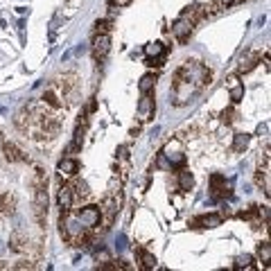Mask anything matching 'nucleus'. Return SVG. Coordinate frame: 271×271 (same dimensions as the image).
Wrapping results in <instances>:
<instances>
[{"label": "nucleus", "mask_w": 271, "mask_h": 271, "mask_svg": "<svg viewBox=\"0 0 271 271\" xmlns=\"http://www.w3.org/2000/svg\"><path fill=\"white\" fill-rule=\"evenodd\" d=\"M210 84V72L199 64H185L183 68H179L174 75V86H172V95H174V104H185L190 100V95H195L201 86Z\"/></svg>", "instance_id": "nucleus-1"}, {"label": "nucleus", "mask_w": 271, "mask_h": 271, "mask_svg": "<svg viewBox=\"0 0 271 271\" xmlns=\"http://www.w3.org/2000/svg\"><path fill=\"white\" fill-rule=\"evenodd\" d=\"M34 199H32V215H34L36 224L39 226H45V219H47V179L43 174V170H36V177H34Z\"/></svg>", "instance_id": "nucleus-2"}, {"label": "nucleus", "mask_w": 271, "mask_h": 271, "mask_svg": "<svg viewBox=\"0 0 271 271\" xmlns=\"http://www.w3.org/2000/svg\"><path fill=\"white\" fill-rule=\"evenodd\" d=\"M197 16H199V9H197V7H188V9L177 18V23L172 25V32H174L181 41H185V36H188L190 32H192V27H195Z\"/></svg>", "instance_id": "nucleus-3"}, {"label": "nucleus", "mask_w": 271, "mask_h": 271, "mask_svg": "<svg viewBox=\"0 0 271 271\" xmlns=\"http://www.w3.org/2000/svg\"><path fill=\"white\" fill-rule=\"evenodd\" d=\"M59 89H61V95L68 104H75L77 97H79V84H77V75L75 72H68L59 79Z\"/></svg>", "instance_id": "nucleus-4"}, {"label": "nucleus", "mask_w": 271, "mask_h": 271, "mask_svg": "<svg viewBox=\"0 0 271 271\" xmlns=\"http://www.w3.org/2000/svg\"><path fill=\"white\" fill-rule=\"evenodd\" d=\"M109 50H111V36L104 34V32H95V36H93V57H95V61L102 64V61L106 59Z\"/></svg>", "instance_id": "nucleus-5"}, {"label": "nucleus", "mask_w": 271, "mask_h": 271, "mask_svg": "<svg viewBox=\"0 0 271 271\" xmlns=\"http://www.w3.org/2000/svg\"><path fill=\"white\" fill-rule=\"evenodd\" d=\"M36 120H39V127H41V131L47 136V138H54V136L59 134L61 122L57 115H52V113H39Z\"/></svg>", "instance_id": "nucleus-6"}, {"label": "nucleus", "mask_w": 271, "mask_h": 271, "mask_svg": "<svg viewBox=\"0 0 271 271\" xmlns=\"http://www.w3.org/2000/svg\"><path fill=\"white\" fill-rule=\"evenodd\" d=\"M118 206H120V201L113 195H109L104 199V203H102V208H100L102 217H104V228H111L113 219H115V212H118Z\"/></svg>", "instance_id": "nucleus-7"}, {"label": "nucleus", "mask_w": 271, "mask_h": 271, "mask_svg": "<svg viewBox=\"0 0 271 271\" xmlns=\"http://www.w3.org/2000/svg\"><path fill=\"white\" fill-rule=\"evenodd\" d=\"M100 217H102V212L97 206H86L79 212V222H82L86 228H93V226L100 224Z\"/></svg>", "instance_id": "nucleus-8"}, {"label": "nucleus", "mask_w": 271, "mask_h": 271, "mask_svg": "<svg viewBox=\"0 0 271 271\" xmlns=\"http://www.w3.org/2000/svg\"><path fill=\"white\" fill-rule=\"evenodd\" d=\"M154 97H152V90L149 93H142L140 102H138V115H140V120L145 122V120H152L154 115Z\"/></svg>", "instance_id": "nucleus-9"}, {"label": "nucleus", "mask_w": 271, "mask_h": 271, "mask_svg": "<svg viewBox=\"0 0 271 271\" xmlns=\"http://www.w3.org/2000/svg\"><path fill=\"white\" fill-rule=\"evenodd\" d=\"M32 115H34V106H23L21 111L16 113V118H14V124H16L18 131H27V127L32 124Z\"/></svg>", "instance_id": "nucleus-10"}, {"label": "nucleus", "mask_w": 271, "mask_h": 271, "mask_svg": "<svg viewBox=\"0 0 271 271\" xmlns=\"http://www.w3.org/2000/svg\"><path fill=\"white\" fill-rule=\"evenodd\" d=\"M2 152H5V158L9 160V163H25V160H27V156H25L14 142H2Z\"/></svg>", "instance_id": "nucleus-11"}, {"label": "nucleus", "mask_w": 271, "mask_h": 271, "mask_svg": "<svg viewBox=\"0 0 271 271\" xmlns=\"http://www.w3.org/2000/svg\"><path fill=\"white\" fill-rule=\"evenodd\" d=\"M16 206H18V199L14 192H2V195H0V212H2V215H14Z\"/></svg>", "instance_id": "nucleus-12"}, {"label": "nucleus", "mask_w": 271, "mask_h": 271, "mask_svg": "<svg viewBox=\"0 0 271 271\" xmlns=\"http://www.w3.org/2000/svg\"><path fill=\"white\" fill-rule=\"evenodd\" d=\"M192 224L199 226V228H215V226L222 224V215H217V212H210V215H199Z\"/></svg>", "instance_id": "nucleus-13"}, {"label": "nucleus", "mask_w": 271, "mask_h": 271, "mask_svg": "<svg viewBox=\"0 0 271 271\" xmlns=\"http://www.w3.org/2000/svg\"><path fill=\"white\" fill-rule=\"evenodd\" d=\"M72 188V197H75V201H84L90 197V190H89V183L82 181V179H77V181L70 183Z\"/></svg>", "instance_id": "nucleus-14"}, {"label": "nucleus", "mask_w": 271, "mask_h": 271, "mask_svg": "<svg viewBox=\"0 0 271 271\" xmlns=\"http://www.w3.org/2000/svg\"><path fill=\"white\" fill-rule=\"evenodd\" d=\"M72 203H75V197H72V188L70 185H61L59 190V206L64 212L72 210Z\"/></svg>", "instance_id": "nucleus-15"}, {"label": "nucleus", "mask_w": 271, "mask_h": 271, "mask_svg": "<svg viewBox=\"0 0 271 271\" xmlns=\"http://www.w3.org/2000/svg\"><path fill=\"white\" fill-rule=\"evenodd\" d=\"M9 248L16 251V253H21V251L27 248V237L23 235V230H14L12 233V237H9Z\"/></svg>", "instance_id": "nucleus-16"}, {"label": "nucleus", "mask_w": 271, "mask_h": 271, "mask_svg": "<svg viewBox=\"0 0 271 271\" xmlns=\"http://www.w3.org/2000/svg\"><path fill=\"white\" fill-rule=\"evenodd\" d=\"M77 172H79V160L64 158L59 163V174H61V177H75Z\"/></svg>", "instance_id": "nucleus-17"}, {"label": "nucleus", "mask_w": 271, "mask_h": 271, "mask_svg": "<svg viewBox=\"0 0 271 271\" xmlns=\"http://www.w3.org/2000/svg\"><path fill=\"white\" fill-rule=\"evenodd\" d=\"M136 258H138L142 269H154L156 267V258L149 251H145V248H136Z\"/></svg>", "instance_id": "nucleus-18"}, {"label": "nucleus", "mask_w": 271, "mask_h": 271, "mask_svg": "<svg viewBox=\"0 0 271 271\" xmlns=\"http://www.w3.org/2000/svg\"><path fill=\"white\" fill-rule=\"evenodd\" d=\"M179 185H181L183 192L192 190V185H195V179H192L190 170H181V172H179Z\"/></svg>", "instance_id": "nucleus-19"}, {"label": "nucleus", "mask_w": 271, "mask_h": 271, "mask_svg": "<svg viewBox=\"0 0 271 271\" xmlns=\"http://www.w3.org/2000/svg\"><path fill=\"white\" fill-rule=\"evenodd\" d=\"M156 86V75L154 72H147V75H142L140 84H138V89H140V93H149V90Z\"/></svg>", "instance_id": "nucleus-20"}, {"label": "nucleus", "mask_w": 271, "mask_h": 271, "mask_svg": "<svg viewBox=\"0 0 271 271\" xmlns=\"http://www.w3.org/2000/svg\"><path fill=\"white\" fill-rule=\"evenodd\" d=\"M43 102H45L47 106H52V109H61V106H64V102L59 100V95L54 93L52 89H47L45 93H43Z\"/></svg>", "instance_id": "nucleus-21"}, {"label": "nucleus", "mask_w": 271, "mask_h": 271, "mask_svg": "<svg viewBox=\"0 0 271 271\" xmlns=\"http://www.w3.org/2000/svg\"><path fill=\"white\" fill-rule=\"evenodd\" d=\"M242 95H244V89H242L240 84H237L235 77H230V100H233V102H240Z\"/></svg>", "instance_id": "nucleus-22"}, {"label": "nucleus", "mask_w": 271, "mask_h": 271, "mask_svg": "<svg viewBox=\"0 0 271 271\" xmlns=\"http://www.w3.org/2000/svg\"><path fill=\"white\" fill-rule=\"evenodd\" d=\"M248 147V136L247 134H235V142H233V152H244Z\"/></svg>", "instance_id": "nucleus-23"}, {"label": "nucleus", "mask_w": 271, "mask_h": 271, "mask_svg": "<svg viewBox=\"0 0 271 271\" xmlns=\"http://www.w3.org/2000/svg\"><path fill=\"white\" fill-rule=\"evenodd\" d=\"M258 258L262 260V262H269V260H271V247H269V242H260V244H258Z\"/></svg>", "instance_id": "nucleus-24"}, {"label": "nucleus", "mask_w": 271, "mask_h": 271, "mask_svg": "<svg viewBox=\"0 0 271 271\" xmlns=\"http://www.w3.org/2000/svg\"><path fill=\"white\" fill-rule=\"evenodd\" d=\"M145 52H147V57H156V54H165V47H163V43L154 41L145 47Z\"/></svg>", "instance_id": "nucleus-25"}, {"label": "nucleus", "mask_w": 271, "mask_h": 271, "mask_svg": "<svg viewBox=\"0 0 271 271\" xmlns=\"http://www.w3.org/2000/svg\"><path fill=\"white\" fill-rule=\"evenodd\" d=\"M253 258L251 255H242V258H237V262H235V269H253Z\"/></svg>", "instance_id": "nucleus-26"}, {"label": "nucleus", "mask_w": 271, "mask_h": 271, "mask_svg": "<svg viewBox=\"0 0 271 271\" xmlns=\"http://www.w3.org/2000/svg\"><path fill=\"white\" fill-rule=\"evenodd\" d=\"M111 23H113V21H109V18H104V21H97V23H95V32H104V34H109V30H111Z\"/></svg>", "instance_id": "nucleus-27"}, {"label": "nucleus", "mask_w": 271, "mask_h": 271, "mask_svg": "<svg viewBox=\"0 0 271 271\" xmlns=\"http://www.w3.org/2000/svg\"><path fill=\"white\" fill-rule=\"evenodd\" d=\"M14 269H36V265L32 262V260H21V262L14 265Z\"/></svg>", "instance_id": "nucleus-28"}, {"label": "nucleus", "mask_w": 271, "mask_h": 271, "mask_svg": "<svg viewBox=\"0 0 271 271\" xmlns=\"http://www.w3.org/2000/svg\"><path fill=\"white\" fill-rule=\"evenodd\" d=\"M131 0H109V5H113V7H127Z\"/></svg>", "instance_id": "nucleus-29"}, {"label": "nucleus", "mask_w": 271, "mask_h": 271, "mask_svg": "<svg viewBox=\"0 0 271 271\" xmlns=\"http://www.w3.org/2000/svg\"><path fill=\"white\" fill-rule=\"evenodd\" d=\"M233 115H235V111H233V109H228V111H224V115H222V118H224V122H233Z\"/></svg>", "instance_id": "nucleus-30"}, {"label": "nucleus", "mask_w": 271, "mask_h": 271, "mask_svg": "<svg viewBox=\"0 0 271 271\" xmlns=\"http://www.w3.org/2000/svg\"><path fill=\"white\" fill-rule=\"evenodd\" d=\"M240 0H219V5L222 7H230V5H237Z\"/></svg>", "instance_id": "nucleus-31"}, {"label": "nucleus", "mask_w": 271, "mask_h": 271, "mask_svg": "<svg viewBox=\"0 0 271 271\" xmlns=\"http://www.w3.org/2000/svg\"><path fill=\"white\" fill-rule=\"evenodd\" d=\"M0 269H7V265H5V262H2V260H0Z\"/></svg>", "instance_id": "nucleus-32"}, {"label": "nucleus", "mask_w": 271, "mask_h": 271, "mask_svg": "<svg viewBox=\"0 0 271 271\" xmlns=\"http://www.w3.org/2000/svg\"><path fill=\"white\" fill-rule=\"evenodd\" d=\"M0 142H2V131H0Z\"/></svg>", "instance_id": "nucleus-33"}]
</instances>
